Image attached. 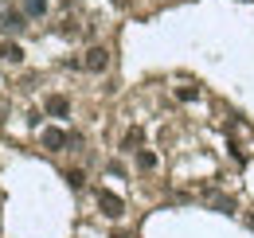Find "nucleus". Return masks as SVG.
Masks as SVG:
<instances>
[{"label": "nucleus", "mask_w": 254, "mask_h": 238, "mask_svg": "<svg viewBox=\"0 0 254 238\" xmlns=\"http://www.w3.org/2000/svg\"><path fill=\"white\" fill-rule=\"evenodd\" d=\"M24 12H28V16H43V12H47V0H28Z\"/></svg>", "instance_id": "8"}, {"label": "nucleus", "mask_w": 254, "mask_h": 238, "mask_svg": "<svg viewBox=\"0 0 254 238\" xmlns=\"http://www.w3.org/2000/svg\"><path fill=\"white\" fill-rule=\"evenodd\" d=\"M66 179H70V187H82V183H86V176H82L78 168H74V172H66Z\"/></svg>", "instance_id": "11"}, {"label": "nucleus", "mask_w": 254, "mask_h": 238, "mask_svg": "<svg viewBox=\"0 0 254 238\" xmlns=\"http://www.w3.org/2000/svg\"><path fill=\"white\" fill-rule=\"evenodd\" d=\"M141 141H145V137H141V129H129V133H126V149H129V152H137V145H141Z\"/></svg>", "instance_id": "9"}, {"label": "nucleus", "mask_w": 254, "mask_h": 238, "mask_svg": "<svg viewBox=\"0 0 254 238\" xmlns=\"http://www.w3.org/2000/svg\"><path fill=\"white\" fill-rule=\"evenodd\" d=\"M82 66H86L90 74H102V70L110 66V51H106V47H90L86 59H82Z\"/></svg>", "instance_id": "1"}, {"label": "nucleus", "mask_w": 254, "mask_h": 238, "mask_svg": "<svg viewBox=\"0 0 254 238\" xmlns=\"http://www.w3.org/2000/svg\"><path fill=\"white\" fill-rule=\"evenodd\" d=\"M251 227H254V215H251Z\"/></svg>", "instance_id": "12"}, {"label": "nucleus", "mask_w": 254, "mask_h": 238, "mask_svg": "<svg viewBox=\"0 0 254 238\" xmlns=\"http://www.w3.org/2000/svg\"><path fill=\"white\" fill-rule=\"evenodd\" d=\"M176 98H180V102H195L199 90H195V86H180V90H176Z\"/></svg>", "instance_id": "10"}, {"label": "nucleus", "mask_w": 254, "mask_h": 238, "mask_svg": "<svg viewBox=\"0 0 254 238\" xmlns=\"http://www.w3.org/2000/svg\"><path fill=\"white\" fill-rule=\"evenodd\" d=\"M24 28V16L20 12H4L0 8V31H20Z\"/></svg>", "instance_id": "5"}, {"label": "nucleus", "mask_w": 254, "mask_h": 238, "mask_svg": "<svg viewBox=\"0 0 254 238\" xmlns=\"http://www.w3.org/2000/svg\"><path fill=\"white\" fill-rule=\"evenodd\" d=\"M98 207H102V215H106V219H122L126 203H122L118 195H110V191H98Z\"/></svg>", "instance_id": "2"}, {"label": "nucleus", "mask_w": 254, "mask_h": 238, "mask_svg": "<svg viewBox=\"0 0 254 238\" xmlns=\"http://www.w3.org/2000/svg\"><path fill=\"white\" fill-rule=\"evenodd\" d=\"M137 164H141V168H157V156L149 149H137Z\"/></svg>", "instance_id": "7"}, {"label": "nucleus", "mask_w": 254, "mask_h": 238, "mask_svg": "<svg viewBox=\"0 0 254 238\" xmlns=\"http://www.w3.org/2000/svg\"><path fill=\"white\" fill-rule=\"evenodd\" d=\"M43 149H51V152H59V149H66L70 145V133H63V129H43Z\"/></svg>", "instance_id": "3"}, {"label": "nucleus", "mask_w": 254, "mask_h": 238, "mask_svg": "<svg viewBox=\"0 0 254 238\" xmlns=\"http://www.w3.org/2000/svg\"><path fill=\"white\" fill-rule=\"evenodd\" d=\"M0 59L20 62V59H24V47H20V43H0Z\"/></svg>", "instance_id": "6"}, {"label": "nucleus", "mask_w": 254, "mask_h": 238, "mask_svg": "<svg viewBox=\"0 0 254 238\" xmlns=\"http://www.w3.org/2000/svg\"><path fill=\"white\" fill-rule=\"evenodd\" d=\"M47 114H51V118H66V114H70V98L51 94V98H47Z\"/></svg>", "instance_id": "4"}]
</instances>
